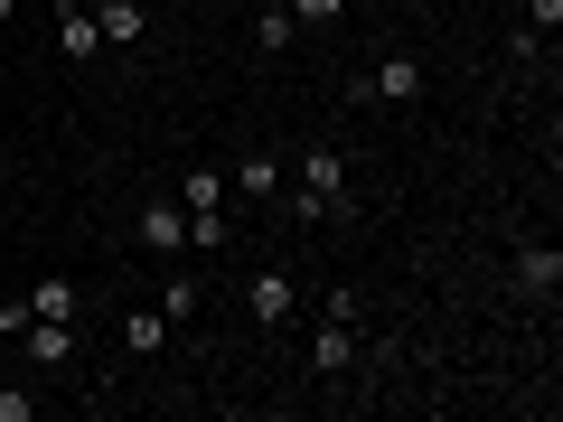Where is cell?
<instances>
[{
    "label": "cell",
    "mask_w": 563,
    "mask_h": 422,
    "mask_svg": "<svg viewBox=\"0 0 563 422\" xmlns=\"http://www.w3.org/2000/svg\"><path fill=\"white\" fill-rule=\"evenodd\" d=\"M282 216H291V225H347V216H357V198H347V160L329 151V141H310L301 160H291V179H282Z\"/></svg>",
    "instance_id": "cell-1"
},
{
    "label": "cell",
    "mask_w": 563,
    "mask_h": 422,
    "mask_svg": "<svg viewBox=\"0 0 563 422\" xmlns=\"http://www.w3.org/2000/svg\"><path fill=\"white\" fill-rule=\"evenodd\" d=\"M132 235L151 244V254H161V263H169V254H188V207L169 198V188H151V198L132 207Z\"/></svg>",
    "instance_id": "cell-2"
},
{
    "label": "cell",
    "mask_w": 563,
    "mask_h": 422,
    "mask_svg": "<svg viewBox=\"0 0 563 422\" xmlns=\"http://www.w3.org/2000/svg\"><path fill=\"white\" fill-rule=\"evenodd\" d=\"M20 357L47 366V376H66V366L85 357V329H76V320H29V329H20Z\"/></svg>",
    "instance_id": "cell-3"
},
{
    "label": "cell",
    "mask_w": 563,
    "mask_h": 422,
    "mask_svg": "<svg viewBox=\"0 0 563 422\" xmlns=\"http://www.w3.org/2000/svg\"><path fill=\"white\" fill-rule=\"evenodd\" d=\"M357 103H422V57H404V47H395V57H376L357 76Z\"/></svg>",
    "instance_id": "cell-4"
},
{
    "label": "cell",
    "mask_w": 563,
    "mask_h": 422,
    "mask_svg": "<svg viewBox=\"0 0 563 422\" xmlns=\"http://www.w3.org/2000/svg\"><path fill=\"white\" fill-rule=\"evenodd\" d=\"M291 310H301V281L291 273H254L244 281V320L254 329H291Z\"/></svg>",
    "instance_id": "cell-5"
},
{
    "label": "cell",
    "mask_w": 563,
    "mask_h": 422,
    "mask_svg": "<svg viewBox=\"0 0 563 422\" xmlns=\"http://www.w3.org/2000/svg\"><path fill=\"white\" fill-rule=\"evenodd\" d=\"M282 179H291V160H282V151H244V169H225V198L273 207V198H282Z\"/></svg>",
    "instance_id": "cell-6"
},
{
    "label": "cell",
    "mask_w": 563,
    "mask_h": 422,
    "mask_svg": "<svg viewBox=\"0 0 563 422\" xmlns=\"http://www.w3.org/2000/svg\"><path fill=\"white\" fill-rule=\"evenodd\" d=\"M95 47H103L95 10H85V0H57V57L66 66H95Z\"/></svg>",
    "instance_id": "cell-7"
},
{
    "label": "cell",
    "mask_w": 563,
    "mask_h": 422,
    "mask_svg": "<svg viewBox=\"0 0 563 422\" xmlns=\"http://www.w3.org/2000/svg\"><path fill=\"white\" fill-rule=\"evenodd\" d=\"M517 291H526V301H554V291H563V254H554V244H517Z\"/></svg>",
    "instance_id": "cell-8"
},
{
    "label": "cell",
    "mask_w": 563,
    "mask_h": 422,
    "mask_svg": "<svg viewBox=\"0 0 563 422\" xmlns=\"http://www.w3.org/2000/svg\"><path fill=\"white\" fill-rule=\"evenodd\" d=\"M20 301H29V320H85V291H76V281H66V273H47V281H29Z\"/></svg>",
    "instance_id": "cell-9"
},
{
    "label": "cell",
    "mask_w": 563,
    "mask_h": 422,
    "mask_svg": "<svg viewBox=\"0 0 563 422\" xmlns=\"http://www.w3.org/2000/svg\"><path fill=\"white\" fill-rule=\"evenodd\" d=\"M95 29H103V47H151V10L141 0H103Z\"/></svg>",
    "instance_id": "cell-10"
},
{
    "label": "cell",
    "mask_w": 563,
    "mask_h": 422,
    "mask_svg": "<svg viewBox=\"0 0 563 422\" xmlns=\"http://www.w3.org/2000/svg\"><path fill=\"white\" fill-rule=\"evenodd\" d=\"M347 366H357V329L320 320V338H310V376H347Z\"/></svg>",
    "instance_id": "cell-11"
},
{
    "label": "cell",
    "mask_w": 563,
    "mask_h": 422,
    "mask_svg": "<svg viewBox=\"0 0 563 422\" xmlns=\"http://www.w3.org/2000/svg\"><path fill=\"white\" fill-rule=\"evenodd\" d=\"M169 347V310H122V357H161Z\"/></svg>",
    "instance_id": "cell-12"
},
{
    "label": "cell",
    "mask_w": 563,
    "mask_h": 422,
    "mask_svg": "<svg viewBox=\"0 0 563 422\" xmlns=\"http://www.w3.org/2000/svg\"><path fill=\"white\" fill-rule=\"evenodd\" d=\"M291 38H301V20H291L282 0H273V10H254V57H263V66H273V57H291Z\"/></svg>",
    "instance_id": "cell-13"
},
{
    "label": "cell",
    "mask_w": 563,
    "mask_h": 422,
    "mask_svg": "<svg viewBox=\"0 0 563 422\" xmlns=\"http://www.w3.org/2000/svg\"><path fill=\"white\" fill-rule=\"evenodd\" d=\"M179 207L188 216H217L225 207V169H179Z\"/></svg>",
    "instance_id": "cell-14"
},
{
    "label": "cell",
    "mask_w": 563,
    "mask_h": 422,
    "mask_svg": "<svg viewBox=\"0 0 563 422\" xmlns=\"http://www.w3.org/2000/svg\"><path fill=\"white\" fill-rule=\"evenodd\" d=\"M282 10H291L301 29H339L347 20V0H282Z\"/></svg>",
    "instance_id": "cell-15"
},
{
    "label": "cell",
    "mask_w": 563,
    "mask_h": 422,
    "mask_svg": "<svg viewBox=\"0 0 563 422\" xmlns=\"http://www.w3.org/2000/svg\"><path fill=\"white\" fill-rule=\"evenodd\" d=\"M161 310H169V329H179V320H198V281H188V273H169V301H161Z\"/></svg>",
    "instance_id": "cell-16"
},
{
    "label": "cell",
    "mask_w": 563,
    "mask_h": 422,
    "mask_svg": "<svg viewBox=\"0 0 563 422\" xmlns=\"http://www.w3.org/2000/svg\"><path fill=\"white\" fill-rule=\"evenodd\" d=\"M320 310H329V320H347V329H357V320H366V291H357V281H339V291H329Z\"/></svg>",
    "instance_id": "cell-17"
},
{
    "label": "cell",
    "mask_w": 563,
    "mask_h": 422,
    "mask_svg": "<svg viewBox=\"0 0 563 422\" xmlns=\"http://www.w3.org/2000/svg\"><path fill=\"white\" fill-rule=\"evenodd\" d=\"M0 422H38V395H20V385H0Z\"/></svg>",
    "instance_id": "cell-18"
},
{
    "label": "cell",
    "mask_w": 563,
    "mask_h": 422,
    "mask_svg": "<svg viewBox=\"0 0 563 422\" xmlns=\"http://www.w3.org/2000/svg\"><path fill=\"white\" fill-rule=\"evenodd\" d=\"M526 20H536V38H554V29H563V0H526Z\"/></svg>",
    "instance_id": "cell-19"
},
{
    "label": "cell",
    "mask_w": 563,
    "mask_h": 422,
    "mask_svg": "<svg viewBox=\"0 0 563 422\" xmlns=\"http://www.w3.org/2000/svg\"><path fill=\"white\" fill-rule=\"evenodd\" d=\"M10 10H20V0H0V20H10Z\"/></svg>",
    "instance_id": "cell-20"
}]
</instances>
